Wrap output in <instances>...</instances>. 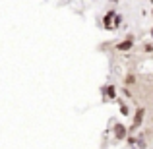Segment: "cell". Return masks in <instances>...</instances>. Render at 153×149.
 <instances>
[{
    "instance_id": "4",
    "label": "cell",
    "mask_w": 153,
    "mask_h": 149,
    "mask_svg": "<svg viewBox=\"0 0 153 149\" xmlns=\"http://www.w3.org/2000/svg\"><path fill=\"white\" fill-rule=\"evenodd\" d=\"M111 18H112V12H108V14L105 16V21H103L107 29H111V27H112V19H111Z\"/></svg>"
},
{
    "instance_id": "1",
    "label": "cell",
    "mask_w": 153,
    "mask_h": 149,
    "mask_svg": "<svg viewBox=\"0 0 153 149\" xmlns=\"http://www.w3.org/2000/svg\"><path fill=\"white\" fill-rule=\"evenodd\" d=\"M143 114H146V110H143V108H138V112H136V116H134V124H132V130L140 128V124H142V120H143Z\"/></svg>"
},
{
    "instance_id": "3",
    "label": "cell",
    "mask_w": 153,
    "mask_h": 149,
    "mask_svg": "<svg viewBox=\"0 0 153 149\" xmlns=\"http://www.w3.org/2000/svg\"><path fill=\"white\" fill-rule=\"evenodd\" d=\"M120 52H126V50H130L132 49V41L130 39H126V41H122V43H118V47H116Z\"/></svg>"
},
{
    "instance_id": "6",
    "label": "cell",
    "mask_w": 153,
    "mask_h": 149,
    "mask_svg": "<svg viewBox=\"0 0 153 149\" xmlns=\"http://www.w3.org/2000/svg\"><path fill=\"white\" fill-rule=\"evenodd\" d=\"M128 112H130V110H128V107H126V105L122 103V105H120V114H124V116H126Z\"/></svg>"
},
{
    "instance_id": "5",
    "label": "cell",
    "mask_w": 153,
    "mask_h": 149,
    "mask_svg": "<svg viewBox=\"0 0 153 149\" xmlns=\"http://www.w3.org/2000/svg\"><path fill=\"white\" fill-rule=\"evenodd\" d=\"M105 93H107L108 99H114V97H116V95H114V87H112V85H108L107 89H105Z\"/></svg>"
},
{
    "instance_id": "2",
    "label": "cell",
    "mask_w": 153,
    "mask_h": 149,
    "mask_svg": "<svg viewBox=\"0 0 153 149\" xmlns=\"http://www.w3.org/2000/svg\"><path fill=\"white\" fill-rule=\"evenodd\" d=\"M126 134H128V130L122 126V124H116V126H114V138L116 139H124Z\"/></svg>"
},
{
    "instance_id": "8",
    "label": "cell",
    "mask_w": 153,
    "mask_h": 149,
    "mask_svg": "<svg viewBox=\"0 0 153 149\" xmlns=\"http://www.w3.org/2000/svg\"><path fill=\"white\" fill-rule=\"evenodd\" d=\"M151 2H153V0H151Z\"/></svg>"
},
{
    "instance_id": "7",
    "label": "cell",
    "mask_w": 153,
    "mask_h": 149,
    "mask_svg": "<svg viewBox=\"0 0 153 149\" xmlns=\"http://www.w3.org/2000/svg\"><path fill=\"white\" fill-rule=\"evenodd\" d=\"M151 37H153V29H151Z\"/></svg>"
}]
</instances>
